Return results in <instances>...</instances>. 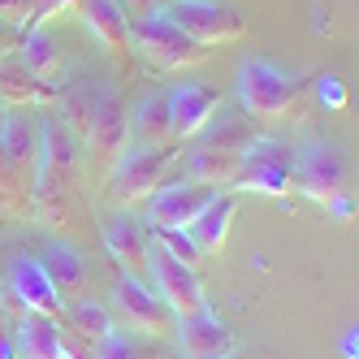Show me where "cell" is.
Here are the masks:
<instances>
[{
  "label": "cell",
  "instance_id": "cell-1",
  "mask_svg": "<svg viewBox=\"0 0 359 359\" xmlns=\"http://www.w3.org/2000/svg\"><path fill=\"white\" fill-rule=\"evenodd\" d=\"M173 165H177V151L169 147H126L121 156L113 161V199L121 208L130 203H147L165 182H173Z\"/></svg>",
  "mask_w": 359,
  "mask_h": 359
},
{
  "label": "cell",
  "instance_id": "cell-2",
  "mask_svg": "<svg viewBox=\"0 0 359 359\" xmlns=\"http://www.w3.org/2000/svg\"><path fill=\"white\" fill-rule=\"evenodd\" d=\"M294 100H299V83L281 65L264 57H251L238 65V104L247 117H264V121L286 117L294 109Z\"/></svg>",
  "mask_w": 359,
  "mask_h": 359
},
{
  "label": "cell",
  "instance_id": "cell-3",
  "mask_svg": "<svg viewBox=\"0 0 359 359\" xmlns=\"http://www.w3.org/2000/svg\"><path fill=\"white\" fill-rule=\"evenodd\" d=\"M169 27H177L187 39H195L199 48L212 43H234L243 35V13L229 9L225 0H161L156 9Z\"/></svg>",
  "mask_w": 359,
  "mask_h": 359
},
{
  "label": "cell",
  "instance_id": "cell-4",
  "mask_svg": "<svg viewBox=\"0 0 359 359\" xmlns=\"http://www.w3.org/2000/svg\"><path fill=\"white\" fill-rule=\"evenodd\" d=\"M346 187H351V161L338 143L316 139L294 151V191L299 195L316 199V203H333L346 195Z\"/></svg>",
  "mask_w": 359,
  "mask_h": 359
},
{
  "label": "cell",
  "instance_id": "cell-5",
  "mask_svg": "<svg viewBox=\"0 0 359 359\" xmlns=\"http://www.w3.org/2000/svg\"><path fill=\"white\" fill-rule=\"evenodd\" d=\"M247 191H260L273 199H286L294 191V147H286L281 139H264L255 135L243 151V165H238V182Z\"/></svg>",
  "mask_w": 359,
  "mask_h": 359
},
{
  "label": "cell",
  "instance_id": "cell-6",
  "mask_svg": "<svg viewBox=\"0 0 359 359\" xmlns=\"http://www.w3.org/2000/svg\"><path fill=\"white\" fill-rule=\"evenodd\" d=\"M130 48H139L156 69H195L212 53V48H199L195 39H187L177 27H169L161 13L130 22Z\"/></svg>",
  "mask_w": 359,
  "mask_h": 359
},
{
  "label": "cell",
  "instance_id": "cell-7",
  "mask_svg": "<svg viewBox=\"0 0 359 359\" xmlns=\"http://www.w3.org/2000/svg\"><path fill=\"white\" fill-rule=\"evenodd\" d=\"M147 277H151V286H156L161 303L177 320L208 307V290H203L199 273L191 264H182L177 255H169L165 247H156V243H151V251H147Z\"/></svg>",
  "mask_w": 359,
  "mask_h": 359
},
{
  "label": "cell",
  "instance_id": "cell-8",
  "mask_svg": "<svg viewBox=\"0 0 359 359\" xmlns=\"http://www.w3.org/2000/svg\"><path fill=\"white\" fill-rule=\"evenodd\" d=\"M217 191L203 187V182H191V177H173L165 182L156 195L147 199V229H187L195 221V212L208 203Z\"/></svg>",
  "mask_w": 359,
  "mask_h": 359
},
{
  "label": "cell",
  "instance_id": "cell-9",
  "mask_svg": "<svg viewBox=\"0 0 359 359\" xmlns=\"http://www.w3.org/2000/svg\"><path fill=\"white\" fill-rule=\"evenodd\" d=\"M113 299H117V312H126V320H130L143 338H169L177 316L169 312V307L161 303L156 290H147L139 277H117V286H113Z\"/></svg>",
  "mask_w": 359,
  "mask_h": 359
},
{
  "label": "cell",
  "instance_id": "cell-10",
  "mask_svg": "<svg viewBox=\"0 0 359 359\" xmlns=\"http://www.w3.org/2000/svg\"><path fill=\"white\" fill-rule=\"evenodd\" d=\"M87 143L95 151L100 165H113L126 147H130V126H126V100L113 87H100L95 95V113L87 126Z\"/></svg>",
  "mask_w": 359,
  "mask_h": 359
},
{
  "label": "cell",
  "instance_id": "cell-11",
  "mask_svg": "<svg viewBox=\"0 0 359 359\" xmlns=\"http://www.w3.org/2000/svg\"><path fill=\"white\" fill-rule=\"evenodd\" d=\"M104 247L117 260V269L126 277H147V251H151V238H147V225L135 217V212H113L104 217Z\"/></svg>",
  "mask_w": 359,
  "mask_h": 359
},
{
  "label": "cell",
  "instance_id": "cell-12",
  "mask_svg": "<svg viewBox=\"0 0 359 359\" xmlns=\"http://www.w3.org/2000/svg\"><path fill=\"white\" fill-rule=\"evenodd\" d=\"M177 342H182L187 359H234V333L225 329L221 316H212V307H203V312H191L173 325Z\"/></svg>",
  "mask_w": 359,
  "mask_h": 359
},
{
  "label": "cell",
  "instance_id": "cell-13",
  "mask_svg": "<svg viewBox=\"0 0 359 359\" xmlns=\"http://www.w3.org/2000/svg\"><path fill=\"white\" fill-rule=\"evenodd\" d=\"M217 109H221V91L203 87V83H177L169 91V126H173V139H195L203 126L212 121Z\"/></svg>",
  "mask_w": 359,
  "mask_h": 359
},
{
  "label": "cell",
  "instance_id": "cell-14",
  "mask_svg": "<svg viewBox=\"0 0 359 359\" xmlns=\"http://www.w3.org/2000/svg\"><path fill=\"white\" fill-rule=\"evenodd\" d=\"M9 286H13V294H18V303L27 307V312H39V316H61V307H65V299L57 294V286H53V277L43 273V264L35 260V255H18L13 260V269H9Z\"/></svg>",
  "mask_w": 359,
  "mask_h": 359
},
{
  "label": "cell",
  "instance_id": "cell-15",
  "mask_svg": "<svg viewBox=\"0 0 359 359\" xmlns=\"http://www.w3.org/2000/svg\"><path fill=\"white\" fill-rule=\"evenodd\" d=\"M234 217H238V199L229 191H217L203 208L195 212V221L187 225L191 243L203 251V255H221L225 243H229V229H234Z\"/></svg>",
  "mask_w": 359,
  "mask_h": 359
},
{
  "label": "cell",
  "instance_id": "cell-16",
  "mask_svg": "<svg viewBox=\"0 0 359 359\" xmlns=\"http://www.w3.org/2000/svg\"><path fill=\"white\" fill-rule=\"evenodd\" d=\"M126 126H130L135 147H169L173 126H169V95L143 91L135 104H126Z\"/></svg>",
  "mask_w": 359,
  "mask_h": 359
},
{
  "label": "cell",
  "instance_id": "cell-17",
  "mask_svg": "<svg viewBox=\"0 0 359 359\" xmlns=\"http://www.w3.org/2000/svg\"><path fill=\"white\" fill-rule=\"evenodd\" d=\"M74 13L109 53H130V13L121 9V0H74Z\"/></svg>",
  "mask_w": 359,
  "mask_h": 359
},
{
  "label": "cell",
  "instance_id": "cell-18",
  "mask_svg": "<svg viewBox=\"0 0 359 359\" xmlns=\"http://www.w3.org/2000/svg\"><path fill=\"white\" fill-rule=\"evenodd\" d=\"M57 91L39 83V74L22 65V57H5L0 61V109H31V104H48Z\"/></svg>",
  "mask_w": 359,
  "mask_h": 359
},
{
  "label": "cell",
  "instance_id": "cell-19",
  "mask_svg": "<svg viewBox=\"0 0 359 359\" xmlns=\"http://www.w3.org/2000/svg\"><path fill=\"white\" fill-rule=\"evenodd\" d=\"M238 165H243V151L203 147V143L195 151H187V161H182V169H187L191 182H203V187H212V191L234 187L238 182Z\"/></svg>",
  "mask_w": 359,
  "mask_h": 359
},
{
  "label": "cell",
  "instance_id": "cell-20",
  "mask_svg": "<svg viewBox=\"0 0 359 359\" xmlns=\"http://www.w3.org/2000/svg\"><path fill=\"white\" fill-rule=\"evenodd\" d=\"M35 260L43 264V273L53 277V286L61 299H79L87 290V260H83V251H74L65 243H48L43 255H35Z\"/></svg>",
  "mask_w": 359,
  "mask_h": 359
},
{
  "label": "cell",
  "instance_id": "cell-21",
  "mask_svg": "<svg viewBox=\"0 0 359 359\" xmlns=\"http://www.w3.org/2000/svg\"><path fill=\"white\" fill-rule=\"evenodd\" d=\"M18 57H22V65H27V69H35L39 83H48V87H53L61 79V69H65V48L57 43V35H48L43 27H27Z\"/></svg>",
  "mask_w": 359,
  "mask_h": 359
},
{
  "label": "cell",
  "instance_id": "cell-22",
  "mask_svg": "<svg viewBox=\"0 0 359 359\" xmlns=\"http://www.w3.org/2000/svg\"><path fill=\"white\" fill-rule=\"evenodd\" d=\"M18 359H65L61 355V320L27 312L18 320Z\"/></svg>",
  "mask_w": 359,
  "mask_h": 359
},
{
  "label": "cell",
  "instance_id": "cell-23",
  "mask_svg": "<svg viewBox=\"0 0 359 359\" xmlns=\"http://www.w3.org/2000/svg\"><path fill=\"white\" fill-rule=\"evenodd\" d=\"M203 147H225V151H247V143L255 139V130H251V121H247V113H212V121L203 126V130L195 135Z\"/></svg>",
  "mask_w": 359,
  "mask_h": 359
},
{
  "label": "cell",
  "instance_id": "cell-24",
  "mask_svg": "<svg viewBox=\"0 0 359 359\" xmlns=\"http://www.w3.org/2000/svg\"><path fill=\"white\" fill-rule=\"evenodd\" d=\"M65 329H74V333H83V338H104V333L113 329V320H109V307H100V303H91V299H69L65 307H61V316H57Z\"/></svg>",
  "mask_w": 359,
  "mask_h": 359
},
{
  "label": "cell",
  "instance_id": "cell-25",
  "mask_svg": "<svg viewBox=\"0 0 359 359\" xmlns=\"http://www.w3.org/2000/svg\"><path fill=\"white\" fill-rule=\"evenodd\" d=\"M95 359H156V346L139 333L109 329L104 338H95Z\"/></svg>",
  "mask_w": 359,
  "mask_h": 359
},
{
  "label": "cell",
  "instance_id": "cell-26",
  "mask_svg": "<svg viewBox=\"0 0 359 359\" xmlns=\"http://www.w3.org/2000/svg\"><path fill=\"white\" fill-rule=\"evenodd\" d=\"M95 95H100L95 83H74L65 91V126L79 139H87V126H91V113H95Z\"/></svg>",
  "mask_w": 359,
  "mask_h": 359
},
{
  "label": "cell",
  "instance_id": "cell-27",
  "mask_svg": "<svg viewBox=\"0 0 359 359\" xmlns=\"http://www.w3.org/2000/svg\"><path fill=\"white\" fill-rule=\"evenodd\" d=\"M147 238L156 243V247H165L169 255H177L182 264H191V269H199V260H203V251L191 243L187 229H147Z\"/></svg>",
  "mask_w": 359,
  "mask_h": 359
},
{
  "label": "cell",
  "instance_id": "cell-28",
  "mask_svg": "<svg viewBox=\"0 0 359 359\" xmlns=\"http://www.w3.org/2000/svg\"><path fill=\"white\" fill-rule=\"evenodd\" d=\"M61 355H65V359H95V342L61 325Z\"/></svg>",
  "mask_w": 359,
  "mask_h": 359
},
{
  "label": "cell",
  "instance_id": "cell-29",
  "mask_svg": "<svg viewBox=\"0 0 359 359\" xmlns=\"http://www.w3.org/2000/svg\"><path fill=\"white\" fill-rule=\"evenodd\" d=\"M61 9H74V0H31V27H43V22L57 18Z\"/></svg>",
  "mask_w": 359,
  "mask_h": 359
},
{
  "label": "cell",
  "instance_id": "cell-30",
  "mask_svg": "<svg viewBox=\"0 0 359 359\" xmlns=\"http://www.w3.org/2000/svg\"><path fill=\"white\" fill-rule=\"evenodd\" d=\"M0 18L27 31L31 27V0H0Z\"/></svg>",
  "mask_w": 359,
  "mask_h": 359
},
{
  "label": "cell",
  "instance_id": "cell-31",
  "mask_svg": "<svg viewBox=\"0 0 359 359\" xmlns=\"http://www.w3.org/2000/svg\"><path fill=\"white\" fill-rule=\"evenodd\" d=\"M22 35H27L22 27H13V22H5V18H0V61H5V57H18Z\"/></svg>",
  "mask_w": 359,
  "mask_h": 359
},
{
  "label": "cell",
  "instance_id": "cell-32",
  "mask_svg": "<svg viewBox=\"0 0 359 359\" xmlns=\"http://www.w3.org/2000/svg\"><path fill=\"white\" fill-rule=\"evenodd\" d=\"M0 359H18V329L5 325V316H0Z\"/></svg>",
  "mask_w": 359,
  "mask_h": 359
},
{
  "label": "cell",
  "instance_id": "cell-33",
  "mask_svg": "<svg viewBox=\"0 0 359 359\" xmlns=\"http://www.w3.org/2000/svg\"><path fill=\"white\" fill-rule=\"evenodd\" d=\"M121 9L130 13V22H139V18H151L161 9V0H121Z\"/></svg>",
  "mask_w": 359,
  "mask_h": 359
},
{
  "label": "cell",
  "instance_id": "cell-34",
  "mask_svg": "<svg viewBox=\"0 0 359 359\" xmlns=\"http://www.w3.org/2000/svg\"><path fill=\"white\" fill-rule=\"evenodd\" d=\"M0 121H5V109H0Z\"/></svg>",
  "mask_w": 359,
  "mask_h": 359
}]
</instances>
